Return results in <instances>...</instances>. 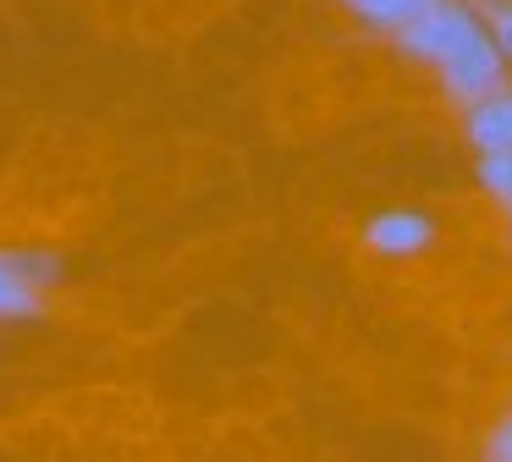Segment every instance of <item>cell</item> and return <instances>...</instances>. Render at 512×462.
Wrapping results in <instances>:
<instances>
[{"label": "cell", "mask_w": 512, "mask_h": 462, "mask_svg": "<svg viewBox=\"0 0 512 462\" xmlns=\"http://www.w3.org/2000/svg\"><path fill=\"white\" fill-rule=\"evenodd\" d=\"M61 275L56 253H23L6 248L0 253V319H34L45 314V286Z\"/></svg>", "instance_id": "3"}, {"label": "cell", "mask_w": 512, "mask_h": 462, "mask_svg": "<svg viewBox=\"0 0 512 462\" xmlns=\"http://www.w3.org/2000/svg\"><path fill=\"white\" fill-rule=\"evenodd\" d=\"M463 138L474 154H512V88H496L463 110Z\"/></svg>", "instance_id": "5"}, {"label": "cell", "mask_w": 512, "mask_h": 462, "mask_svg": "<svg viewBox=\"0 0 512 462\" xmlns=\"http://www.w3.org/2000/svg\"><path fill=\"white\" fill-rule=\"evenodd\" d=\"M474 176L501 209H512V154H479L474 160Z\"/></svg>", "instance_id": "8"}, {"label": "cell", "mask_w": 512, "mask_h": 462, "mask_svg": "<svg viewBox=\"0 0 512 462\" xmlns=\"http://www.w3.org/2000/svg\"><path fill=\"white\" fill-rule=\"evenodd\" d=\"M347 11H353L358 22H364V28H375V33H397L402 22L413 17V6H419V0H342Z\"/></svg>", "instance_id": "6"}, {"label": "cell", "mask_w": 512, "mask_h": 462, "mask_svg": "<svg viewBox=\"0 0 512 462\" xmlns=\"http://www.w3.org/2000/svg\"><path fill=\"white\" fill-rule=\"evenodd\" d=\"M441 88H446V99L452 105H479L485 94H496V88H507V61H501V50H496V39L485 33V22L479 28H468L463 39L452 44V50L441 55Z\"/></svg>", "instance_id": "1"}, {"label": "cell", "mask_w": 512, "mask_h": 462, "mask_svg": "<svg viewBox=\"0 0 512 462\" xmlns=\"http://www.w3.org/2000/svg\"><path fill=\"white\" fill-rule=\"evenodd\" d=\"M507 231H512V209H507Z\"/></svg>", "instance_id": "10"}, {"label": "cell", "mask_w": 512, "mask_h": 462, "mask_svg": "<svg viewBox=\"0 0 512 462\" xmlns=\"http://www.w3.org/2000/svg\"><path fill=\"white\" fill-rule=\"evenodd\" d=\"M468 28H479V17L468 11V0H419L413 17L402 22L391 39L408 61H424V66H441V55L463 39Z\"/></svg>", "instance_id": "2"}, {"label": "cell", "mask_w": 512, "mask_h": 462, "mask_svg": "<svg viewBox=\"0 0 512 462\" xmlns=\"http://www.w3.org/2000/svg\"><path fill=\"white\" fill-rule=\"evenodd\" d=\"M435 242V220L424 209H380L364 226V248L380 259H413Z\"/></svg>", "instance_id": "4"}, {"label": "cell", "mask_w": 512, "mask_h": 462, "mask_svg": "<svg viewBox=\"0 0 512 462\" xmlns=\"http://www.w3.org/2000/svg\"><path fill=\"white\" fill-rule=\"evenodd\" d=\"M485 462H512V413L490 424V435H485Z\"/></svg>", "instance_id": "9"}, {"label": "cell", "mask_w": 512, "mask_h": 462, "mask_svg": "<svg viewBox=\"0 0 512 462\" xmlns=\"http://www.w3.org/2000/svg\"><path fill=\"white\" fill-rule=\"evenodd\" d=\"M468 11L485 22V33L496 39V50H501V61L512 66V0H468Z\"/></svg>", "instance_id": "7"}]
</instances>
